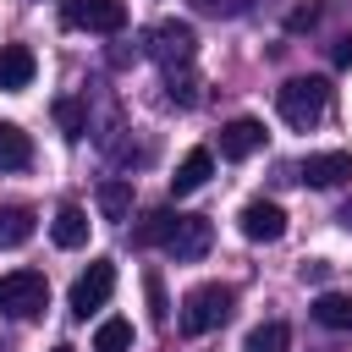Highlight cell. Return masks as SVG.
<instances>
[{"mask_svg":"<svg viewBox=\"0 0 352 352\" xmlns=\"http://www.w3.org/2000/svg\"><path fill=\"white\" fill-rule=\"evenodd\" d=\"M110 292H116V264H110V258H94V264L72 280V314H77V319H88L94 308H104V302H110Z\"/></svg>","mask_w":352,"mask_h":352,"instance_id":"5b68a950","label":"cell"},{"mask_svg":"<svg viewBox=\"0 0 352 352\" xmlns=\"http://www.w3.org/2000/svg\"><path fill=\"white\" fill-rule=\"evenodd\" d=\"M352 176V154L346 148H324V154H308L302 160V182L308 187H336Z\"/></svg>","mask_w":352,"mask_h":352,"instance_id":"30bf717a","label":"cell"},{"mask_svg":"<svg viewBox=\"0 0 352 352\" xmlns=\"http://www.w3.org/2000/svg\"><path fill=\"white\" fill-rule=\"evenodd\" d=\"M209 242H214V226H209L204 214H176V226H170V236H165V253H170L176 264H198V258L209 253Z\"/></svg>","mask_w":352,"mask_h":352,"instance_id":"52a82bcc","label":"cell"},{"mask_svg":"<svg viewBox=\"0 0 352 352\" xmlns=\"http://www.w3.org/2000/svg\"><path fill=\"white\" fill-rule=\"evenodd\" d=\"M314 22H319V6H297V11L286 16V28H292V33H302V28H314Z\"/></svg>","mask_w":352,"mask_h":352,"instance_id":"d4e9b609","label":"cell"},{"mask_svg":"<svg viewBox=\"0 0 352 352\" xmlns=\"http://www.w3.org/2000/svg\"><path fill=\"white\" fill-rule=\"evenodd\" d=\"M94 352H132V324L126 319H104L94 330Z\"/></svg>","mask_w":352,"mask_h":352,"instance_id":"ffe728a7","label":"cell"},{"mask_svg":"<svg viewBox=\"0 0 352 352\" xmlns=\"http://www.w3.org/2000/svg\"><path fill=\"white\" fill-rule=\"evenodd\" d=\"M236 226H242L248 242H280V236H286V209L270 204V198H253V204H242Z\"/></svg>","mask_w":352,"mask_h":352,"instance_id":"ba28073f","label":"cell"},{"mask_svg":"<svg viewBox=\"0 0 352 352\" xmlns=\"http://www.w3.org/2000/svg\"><path fill=\"white\" fill-rule=\"evenodd\" d=\"M60 22L77 33H121L126 0H60Z\"/></svg>","mask_w":352,"mask_h":352,"instance_id":"277c9868","label":"cell"},{"mask_svg":"<svg viewBox=\"0 0 352 352\" xmlns=\"http://www.w3.org/2000/svg\"><path fill=\"white\" fill-rule=\"evenodd\" d=\"M231 308H236V292H231V286H220V280L192 286V292L182 297V330H187V336H209V330H220V324L231 319Z\"/></svg>","mask_w":352,"mask_h":352,"instance_id":"7a4b0ae2","label":"cell"},{"mask_svg":"<svg viewBox=\"0 0 352 352\" xmlns=\"http://www.w3.org/2000/svg\"><path fill=\"white\" fill-rule=\"evenodd\" d=\"M336 66H352V38H341V44H336Z\"/></svg>","mask_w":352,"mask_h":352,"instance_id":"484cf974","label":"cell"},{"mask_svg":"<svg viewBox=\"0 0 352 352\" xmlns=\"http://www.w3.org/2000/svg\"><path fill=\"white\" fill-rule=\"evenodd\" d=\"M165 94H170L176 104H198V77H192L187 66H176V72H165Z\"/></svg>","mask_w":352,"mask_h":352,"instance_id":"7402d4cb","label":"cell"},{"mask_svg":"<svg viewBox=\"0 0 352 352\" xmlns=\"http://www.w3.org/2000/svg\"><path fill=\"white\" fill-rule=\"evenodd\" d=\"M143 292H148V308H154V319L165 324V314H170V302H165V286H160V275H154V270L143 275Z\"/></svg>","mask_w":352,"mask_h":352,"instance_id":"603a6c76","label":"cell"},{"mask_svg":"<svg viewBox=\"0 0 352 352\" xmlns=\"http://www.w3.org/2000/svg\"><path fill=\"white\" fill-rule=\"evenodd\" d=\"M275 110H280L286 126L308 132V126H319L324 110H330V82H324V77H292V82L275 88Z\"/></svg>","mask_w":352,"mask_h":352,"instance_id":"6da1fadb","label":"cell"},{"mask_svg":"<svg viewBox=\"0 0 352 352\" xmlns=\"http://www.w3.org/2000/svg\"><path fill=\"white\" fill-rule=\"evenodd\" d=\"M192 11H204V16H242L248 0H192Z\"/></svg>","mask_w":352,"mask_h":352,"instance_id":"cb8c5ba5","label":"cell"},{"mask_svg":"<svg viewBox=\"0 0 352 352\" xmlns=\"http://www.w3.org/2000/svg\"><path fill=\"white\" fill-rule=\"evenodd\" d=\"M314 319H319L324 330H341V336H346V330H352V297H346V292H319V297H314Z\"/></svg>","mask_w":352,"mask_h":352,"instance_id":"5bb4252c","label":"cell"},{"mask_svg":"<svg viewBox=\"0 0 352 352\" xmlns=\"http://www.w3.org/2000/svg\"><path fill=\"white\" fill-rule=\"evenodd\" d=\"M55 352H72V346H55Z\"/></svg>","mask_w":352,"mask_h":352,"instance_id":"83f0119b","label":"cell"},{"mask_svg":"<svg viewBox=\"0 0 352 352\" xmlns=\"http://www.w3.org/2000/svg\"><path fill=\"white\" fill-rule=\"evenodd\" d=\"M341 226H346V231H352V198H346V204H341Z\"/></svg>","mask_w":352,"mask_h":352,"instance_id":"4316f807","label":"cell"},{"mask_svg":"<svg viewBox=\"0 0 352 352\" xmlns=\"http://www.w3.org/2000/svg\"><path fill=\"white\" fill-rule=\"evenodd\" d=\"M286 346H292V330H286L280 319L253 324V330H248V341H242V352H286Z\"/></svg>","mask_w":352,"mask_h":352,"instance_id":"ac0fdd59","label":"cell"},{"mask_svg":"<svg viewBox=\"0 0 352 352\" xmlns=\"http://www.w3.org/2000/svg\"><path fill=\"white\" fill-rule=\"evenodd\" d=\"M55 121H60L66 138H82V132H88V110H82V99H55Z\"/></svg>","mask_w":352,"mask_h":352,"instance_id":"44dd1931","label":"cell"},{"mask_svg":"<svg viewBox=\"0 0 352 352\" xmlns=\"http://www.w3.org/2000/svg\"><path fill=\"white\" fill-rule=\"evenodd\" d=\"M50 308V286L38 270H11L0 275V314L6 319H38Z\"/></svg>","mask_w":352,"mask_h":352,"instance_id":"3957f363","label":"cell"},{"mask_svg":"<svg viewBox=\"0 0 352 352\" xmlns=\"http://www.w3.org/2000/svg\"><path fill=\"white\" fill-rule=\"evenodd\" d=\"M99 214H104V220H126V214H132V182H126V176L99 182Z\"/></svg>","mask_w":352,"mask_h":352,"instance_id":"2e32d148","label":"cell"},{"mask_svg":"<svg viewBox=\"0 0 352 352\" xmlns=\"http://www.w3.org/2000/svg\"><path fill=\"white\" fill-rule=\"evenodd\" d=\"M170 226H176V209H148V214L138 220V231H132V242H138V248H165V236H170Z\"/></svg>","mask_w":352,"mask_h":352,"instance_id":"e0dca14e","label":"cell"},{"mask_svg":"<svg viewBox=\"0 0 352 352\" xmlns=\"http://www.w3.org/2000/svg\"><path fill=\"white\" fill-rule=\"evenodd\" d=\"M33 236V209H0V248H22Z\"/></svg>","mask_w":352,"mask_h":352,"instance_id":"d6986e66","label":"cell"},{"mask_svg":"<svg viewBox=\"0 0 352 352\" xmlns=\"http://www.w3.org/2000/svg\"><path fill=\"white\" fill-rule=\"evenodd\" d=\"M50 236H55V248H82L88 242V214L77 204H60L55 220H50Z\"/></svg>","mask_w":352,"mask_h":352,"instance_id":"4fadbf2b","label":"cell"},{"mask_svg":"<svg viewBox=\"0 0 352 352\" xmlns=\"http://www.w3.org/2000/svg\"><path fill=\"white\" fill-rule=\"evenodd\" d=\"M209 170H214V154H209V148H187L182 165H176V176H170V192H176V198L198 192V187L209 182Z\"/></svg>","mask_w":352,"mask_h":352,"instance_id":"7c38bea8","label":"cell"},{"mask_svg":"<svg viewBox=\"0 0 352 352\" xmlns=\"http://www.w3.org/2000/svg\"><path fill=\"white\" fill-rule=\"evenodd\" d=\"M258 148H264V126H258L253 116H236V121L220 126V154H226V160H248V154H258Z\"/></svg>","mask_w":352,"mask_h":352,"instance_id":"9c48e42d","label":"cell"},{"mask_svg":"<svg viewBox=\"0 0 352 352\" xmlns=\"http://www.w3.org/2000/svg\"><path fill=\"white\" fill-rule=\"evenodd\" d=\"M33 72H38V60H33L28 44H6V50H0V88H6V94H22V88L33 82Z\"/></svg>","mask_w":352,"mask_h":352,"instance_id":"8fae6325","label":"cell"},{"mask_svg":"<svg viewBox=\"0 0 352 352\" xmlns=\"http://www.w3.org/2000/svg\"><path fill=\"white\" fill-rule=\"evenodd\" d=\"M192 50H198V33H192L187 22H160V28L148 33V55H154L165 72L192 66Z\"/></svg>","mask_w":352,"mask_h":352,"instance_id":"8992f818","label":"cell"},{"mask_svg":"<svg viewBox=\"0 0 352 352\" xmlns=\"http://www.w3.org/2000/svg\"><path fill=\"white\" fill-rule=\"evenodd\" d=\"M33 160V143H28V132L16 126V121H0V170H22Z\"/></svg>","mask_w":352,"mask_h":352,"instance_id":"9a60e30c","label":"cell"}]
</instances>
